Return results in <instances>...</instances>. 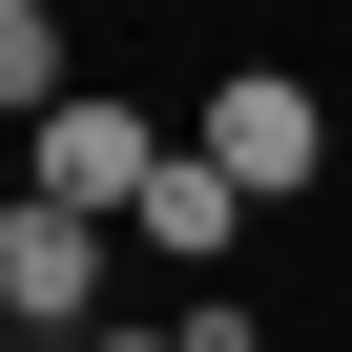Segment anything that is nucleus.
Listing matches in <instances>:
<instances>
[{
  "label": "nucleus",
  "instance_id": "f257e3e1",
  "mask_svg": "<svg viewBox=\"0 0 352 352\" xmlns=\"http://www.w3.org/2000/svg\"><path fill=\"white\" fill-rule=\"evenodd\" d=\"M145 187H166V124H145V104H104V83L42 104V208H104V228H124Z\"/></svg>",
  "mask_w": 352,
  "mask_h": 352
},
{
  "label": "nucleus",
  "instance_id": "f03ea898",
  "mask_svg": "<svg viewBox=\"0 0 352 352\" xmlns=\"http://www.w3.org/2000/svg\"><path fill=\"white\" fill-rule=\"evenodd\" d=\"M208 166L270 208V187H311V166H331V104H311L290 63H249V83H208Z\"/></svg>",
  "mask_w": 352,
  "mask_h": 352
},
{
  "label": "nucleus",
  "instance_id": "7ed1b4c3",
  "mask_svg": "<svg viewBox=\"0 0 352 352\" xmlns=\"http://www.w3.org/2000/svg\"><path fill=\"white\" fill-rule=\"evenodd\" d=\"M0 311L21 331H104V208H0Z\"/></svg>",
  "mask_w": 352,
  "mask_h": 352
},
{
  "label": "nucleus",
  "instance_id": "20e7f679",
  "mask_svg": "<svg viewBox=\"0 0 352 352\" xmlns=\"http://www.w3.org/2000/svg\"><path fill=\"white\" fill-rule=\"evenodd\" d=\"M124 228H145V249H187V270H208V249L249 228V187H228V166H208V145H166V187H145Z\"/></svg>",
  "mask_w": 352,
  "mask_h": 352
},
{
  "label": "nucleus",
  "instance_id": "39448f33",
  "mask_svg": "<svg viewBox=\"0 0 352 352\" xmlns=\"http://www.w3.org/2000/svg\"><path fill=\"white\" fill-rule=\"evenodd\" d=\"M42 104H83L63 83V0H0V124H42Z\"/></svg>",
  "mask_w": 352,
  "mask_h": 352
},
{
  "label": "nucleus",
  "instance_id": "423d86ee",
  "mask_svg": "<svg viewBox=\"0 0 352 352\" xmlns=\"http://www.w3.org/2000/svg\"><path fill=\"white\" fill-rule=\"evenodd\" d=\"M63 352H187V331H63Z\"/></svg>",
  "mask_w": 352,
  "mask_h": 352
}]
</instances>
